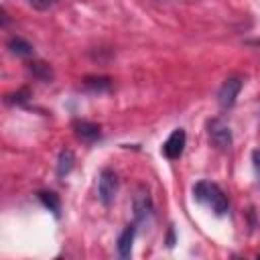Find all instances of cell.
I'll list each match as a JSON object with an SVG mask.
<instances>
[{
	"instance_id": "12",
	"label": "cell",
	"mask_w": 260,
	"mask_h": 260,
	"mask_svg": "<svg viewBox=\"0 0 260 260\" xmlns=\"http://www.w3.org/2000/svg\"><path fill=\"white\" fill-rule=\"evenodd\" d=\"M83 85H85V89L100 93V91H108L112 87V79L106 75H89L83 79Z\"/></svg>"
},
{
	"instance_id": "16",
	"label": "cell",
	"mask_w": 260,
	"mask_h": 260,
	"mask_svg": "<svg viewBox=\"0 0 260 260\" xmlns=\"http://www.w3.org/2000/svg\"><path fill=\"white\" fill-rule=\"evenodd\" d=\"M252 165H254V171L258 175V181H260V148H256L252 152Z\"/></svg>"
},
{
	"instance_id": "1",
	"label": "cell",
	"mask_w": 260,
	"mask_h": 260,
	"mask_svg": "<svg viewBox=\"0 0 260 260\" xmlns=\"http://www.w3.org/2000/svg\"><path fill=\"white\" fill-rule=\"evenodd\" d=\"M193 197L197 203L209 207L215 215H223L230 209V199L225 195V191L211 181H197L193 185Z\"/></svg>"
},
{
	"instance_id": "2",
	"label": "cell",
	"mask_w": 260,
	"mask_h": 260,
	"mask_svg": "<svg viewBox=\"0 0 260 260\" xmlns=\"http://www.w3.org/2000/svg\"><path fill=\"white\" fill-rule=\"evenodd\" d=\"M132 209H134V219L138 225H148L154 217V205L150 199V193L146 187H138L134 197H132Z\"/></svg>"
},
{
	"instance_id": "6",
	"label": "cell",
	"mask_w": 260,
	"mask_h": 260,
	"mask_svg": "<svg viewBox=\"0 0 260 260\" xmlns=\"http://www.w3.org/2000/svg\"><path fill=\"white\" fill-rule=\"evenodd\" d=\"M71 128L75 132V136L81 142H85V144H93V142H98L102 138V126L95 124V122H89V120H73Z\"/></svg>"
},
{
	"instance_id": "5",
	"label": "cell",
	"mask_w": 260,
	"mask_h": 260,
	"mask_svg": "<svg viewBox=\"0 0 260 260\" xmlns=\"http://www.w3.org/2000/svg\"><path fill=\"white\" fill-rule=\"evenodd\" d=\"M242 85H244V79H242L240 75H230V77H225V81H223L221 87L217 89V102H219V106H221V108H232V106L236 104V98H238Z\"/></svg>"
},
{
	"instance_id": "7",
	"label": "cell",
	"mask_w": 260,
	"mask_h": 260,
	"mask_svg": "<svg viewBox=\"0 0 260 260\" xmlns=\"http://www.w3.org/2000/svg\"><path fill=\"white\" fill-rule=\"evenodd\" d=\"M185 142H187L185 130H183V128H175V130L171 132V136H169V138L165 140V144H162V154H165L169 160L179 158V156L183 154V150H185Z\"/></svg>"
},
{
	"instance_id": "8",
	"label": "cell",
	"mask_w": 260,
	"mask_h": 260,
	"mask_svg": "<svg viewBox=\"0 0 260 260\" xmlns=\"http://www.w3.org/2000/svg\"><path fill=\"white\" fill-rule=\"evenodd\" d=\"M134 236H136V223H128L122 234L118 236V242H116V250H118V256L120 258H130L132 254V242H134Z\"/></svg>"
},
{
	"instance_id": "14",
	"label": "cell",
	"mask_w": 260,
	"mask_h": 260,
	"mask_svg": "<svg viewBox=\"0 0 260 260\" xmlns=\"http://www.w3.org/2000/svg\"><path fill=\"white\" fill-rule=\"evenodd\" d=\"M30 98V89L28 87H20L18 91H12L6 95V104H26Z\"/></svg>"
},
{
	"instance_id": "10",
	"label": "cell",
	"mask_w": 260,
	"mask_h": 260,
	"mask_svg": "<svg viewBox=\"0 0 260 260\" xmlns=\"http://www.w3.org/2000/svg\"><path fill=\"white\" fill-rule=\"evenodd\" d=\"M73 165H75V154H73V150L63 148V150L59 152V156H57V177H61V179L67 177V175L71 173Z\"/></svg>"
},
{
	"instance_id": "9",
	"label": "cell",
	"mask_w": 260,
	"mask_h": 260,
	"mask_svg": "<svg viewBox=\"0 0 260 260\" xmlns=\"http://www.w3.org/2000/svg\"><path fill=\"white\" fill-rule=\"evenodd\" d=\"M26 71H28L35 79H39V81H43V83H51L53 77H55L51 65L45 63V61H30V63L26 65Z\"/></svg>"
},
{
	"instance_id": "17",
	"label": "cell",
	"mask_w": 260,
	"mask_h": 260,
	"mask_svg": "<svg viewBox=\"0 0 260 260\" xmlns=\"http://www.w3.org/2000/svg\"><path fill=\"white\" fill-rule=\"evenodd\" d=\"M173 244H175V230H173V225H169V232H167V246L173 248Z\"/></svg>"
},
{
	"instance_id": "13",
	"label": "cell",
	"mask_w": 260,
	"mask_h": 260,
	"mask_svg": "<svg viewBox=\"0 0 260 260\" xmlns=\"http://www.w3.org/2000/svg\"><path fill=\"white\" fill-rule=\"evenodd\" d=\"M8 49H10L14 55H18V57H30V55L35 53L32 45H30L28 41H24L22 37H12V39L8 41Z\"/></svg>"
},
{
	"instance_id": "11",
	"label": "cell",
	"mask_w": 260,
	"mask_h": 260,
	"mask_svg": "<svg viewBox=\"0 0 260 260\" xmlns=\"http://www.w3.org/2000/svg\"><path fill=\"white\" fill-rule=\"evenodd\" d=\"M37 195H39V201L59 219L61 217V199H59V195L55 191H39Z\"/></svg>"
},
{
	"instance_id": "15",
	"label": "cell",
	"mask_w": 260,
	"mask_h": 260,
	"mask_svg": "<svg viewBox=\"0 0 260 260\" xmlns=\"http://www.w3.org/2000/svg\"><path fill=\"white\" fill-rule=\"evenodd\" d=\"M57 0H30V4L37 8V10H45V8H49V6H53Z\"/></svg>"
},
{
	"instance_id": "3",
	"label": "cell",
	"mask_w": 260,
	"mask_h": 260,
	"mask_svg": "<svg viewBox=\"0 0 260 260\" xmlns=\"http://www.w3.org/2000/svg\"><path fill=\"white\" fill-rule=\"evenodd\" d=\"M207 136L211 144L219 150H228L232 146V128L221 120V118H211L207 120Z\"/></svg>"
},
{
	"instance_id": "4",
	"label": "cell",
	"mask_w": 260,
	"mask_h": 260,
	"mask_svg": "<svg viewBox=\"0 0 260 260\" xmlns=\"http://www.w3.org/2000/svg\"><path fill=\"white\" fill-rule=\"evenodd\" d=\"M118 193V175L112 169H102L100 177H98V197L100 201L108 207L114 203Z\"/></svg>"
}]
</instances>
